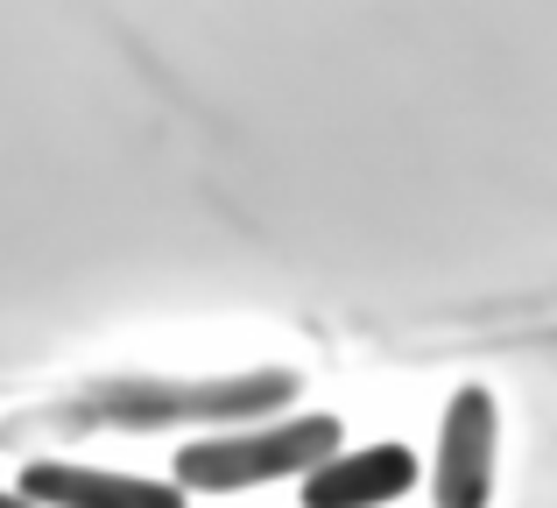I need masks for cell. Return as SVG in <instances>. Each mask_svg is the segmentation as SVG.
I'll return each instance as SVG.
<instances>
[{
  "label": "cell",
  "instance_id": "6da1fadb",
  "mask_svg": "<svg viewBox=\"0 0 557 508\" xmlns=\"http://www.w3.org/2000/svg\"><path fill=\"white\" fill-rule=\"evenodd\" d=\"M332 453H346L339 417L304 410V417H275V424L212 431V438L177 445V473H170V481H177L184 495H247V487L304 481V473H318Z\"/></svg>",
  "mask_w": 557,
  "mask_h": 508
},
{
  "label": "cell",
  "instance_id": "7a4b0ae2",
  "mask_svg": "<svg viewBox=\"0 0 557 508\" xmlns=\"http://www.w3.org/2000/svg\"><path fill=\"white\" fill-rule=\"evenodd\" d=\"M494 445H502L494 388L466 382L459 396L445 402V424H437V467H431L437 508H487V495H494Z\"/></svg>",
  "mask_w": 557,
  "mask_h": 508
},
{
  "label": "cell",
  "instance_id": "3957f363",
  "mask_svg": "<svg viewBox=\"0 0 557 508\" xmlns=\"http://www.w3.org/2000/svg\"><path fill=\"white\" fill-rule=\"evenodd\" d=\"M14 487L36 508H190L177 481L107 473V467H78V459H28Z\"/></svg>",
  "mask_w": 557,
  "mask_h": 508
},
{
  "label": "cell",
  "instance_id": "277c9868",
  "mask_svg": "<svg viewBox=\"0 0 557 508\" xmlns=\"http://www.w3.org/2000/svg\"><path fill=\"white\" fill-rule=\"evenodd\" d=\"M417 453L409 445H360V453H332L318 473L297 481L304 508H388L417 487Z\"/></svg>",
  "mask_w": 557,
  "mask_h": 508
},
{
  "label": "cell",
  "instance_id": "5b68a950",
  "mask_svg": "<svg viewBox=\"0 0 557 508\" xmlns=\"http://www.w3.org/2000/svg\"><path fill=\"white\" fill-rule=\"evenodd\" d=\"M0 508H36V501H28L22 487H0Z\"/></svg>",
  "mask_w": 557,
  "mask_h": 508
}]
</instances>
